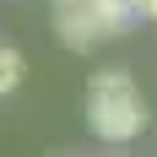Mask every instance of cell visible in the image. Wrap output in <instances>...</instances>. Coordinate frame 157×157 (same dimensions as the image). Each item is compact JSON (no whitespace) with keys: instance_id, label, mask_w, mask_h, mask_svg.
<instances>
[{"instance_id":"2","label":"cell","mask_w":157,"mask_h":157,"mask_svg":"<svg viewBox=\"0 0 157 157\" xmlns=\"http://www.w3.org/2000/svg\"><path fill=\"white\" fill-rule=\"evenodd\" d=\"M130 16H136L130 0H71V6H60V38L76 44V49H87V44H98V38L125 33Z\"/></svg>"},{"instance_id":"4","label":"cell","mask_w":157,"mask_h":157,"mask_svg":"<svg viewBox=\"0 0 157 157\" xmlns=\"http://www.w3.org/2000/svg\"><path fill=\"white\" fill-rule=\"evenodd\" d=\"M130 6H136V16H152L157 22V0H130Z\"/></svg>"},{"instance_id":"1","label":"cell","mask_w":157,"mask_h":157,"mask_svg":"<svg viewBox=\"0 0 157 157\" xmlns=\"http://www.w3.org/2000/svg\"><path fill=\"white\" fill-rule=\"evenodd\" d=\"M87 125L109 146H125L146 130V103H141V92H136V81L125 71H98L92 76V87H87Z\"/></svg>"},{"instance_id":"5","label":"cell","mask_w":157,"mask_h":157,"mask_svg":"<svg viewBox=\"0 0 157 157\" xmlns=\"http://www.w3.org/2000/svg\"><path fill=\"white\" fill-rule=\"evenodd\" d=\"M60 6H71V0H60Z\"/></svg>"},{"instance_id":"3","label":"cell","mask_w":157,"mask_h":157,"mask_svg":"<svg viewBox=\"0 0 157 157\" xmlns=\"http://www.w3.org/2000/svg\"><path fill=\"white\" fill-rule=\"evenodd\" d=\"M22 71H27V65H22V54H16L11 44H0V98L22 87Z\"/></svg>"}]
</instances>
